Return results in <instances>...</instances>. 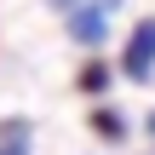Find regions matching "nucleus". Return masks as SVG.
Instances as JSON below:
<instances>
[{"label":"nucleus","instance_id":"nucleus-5","mask_svg":"<svg viewBox=\"0 0 155 155\" xmlns=\"http://www.w3.org/2000/svg\"><path fill=\"white\" fill-rule=\"evenodd\" d=\"M29 121L23 115H12V121H0V155H29Z\"/></svg>","mask_w":155,"mask_h":155},{"label":"nucleus","instance_id":"nucleus-6","mask_svg":"<svg viewBox=\"0 0 155 155\" xmlns=\"http://www.w3.org/2000/svg\"><path fill=\"white\" fill-rule=\"evenodd\" d=\"M52 6H63V12H69V6H81V0H52Z\"/></svg>","mask_w":155,"mask_h":155},{"label":"nucleus","instance_id":"nucleus-2","mask_svg":"<svg viewBox=\"0 0 155 155\" xmlns=\"http://www.w3.org/2000/svg\"><path fill=\"white\" fill-rule=\"evenodd\" d=\"M150 69H155V17H144L132 29L127 52H121V75L127 81H150Z\"/></svg>","mask_w":155,"mask_h":155},{"label":"nucleus","instance_id":"nucleus-4","mask_svg":"<svg viewBox=\"0 0 155 155\" xmlns=\"http://www.w3.org/2000/svg\"><path fill=\"white\" fill-rule=\"evenodd\" d=\"M109 81H115V69H109L104 58H92V63H81V75H75V86H81L86 98H98V92H109Z\"/></svg>","mask_w":155,"mask_h":155},{"label":"nucleus","instance_id":"nucleus-1","mask_svg":"<svg viewBox=\"0 0 155 155\" xmlns=\"http://www.w3.org/2000/svg\"><path fill=\"white\" fill-rule=\"evenodd\" d=\"M121 0H86V6H69V40H81V46H104V35H109V12H115Z\"/></svg>","mask_w":155,"mask_h":155},{"label":"nucleus","instance_id":"nucleus-7","mask_svg":"<svg viewBox=\"0 0 155 155\" xmlns=\"http://www.w3.org/2000/svg\"><path fill=\"white\" fill-rule=\"evenodd\" d=\"M150 138H155V109H150Z\"/></svg>","mask_w":155,"mask_h":155},{"label":"nucleus","instance_id":"nucleus-3","mask_svg":"<svg viewBox=\"0 0 155 155\" xmlns=\"http://www.w3.org/2000/svg\"><path fill=\"white\" fill-rule=\"evenodd\" d=\"M86 127H92L104 144H127V115H121V109H109V104H98V109L86 115Z\"/></svg>","mask_w":155,"mask_h":155}]
</instances>
